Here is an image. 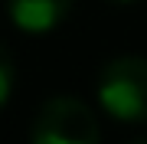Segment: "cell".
<instances>
[{
    "instance_id": "cell-5",
    "label": "cell",
    "mask_w": 147,
    "mask_h": 144,
    "mask_svg": "<svg viewBox=\"0 0 147 144\" xmlns=\"http://www.w3.org/2000/svg\"><path fill=\"white\" fill-rule=\"evenodd\" d=\"M131 144H147V138H134V141H131Z\"/></svg>"
},
{
    "instance_id": "cell-3",
    "label": "cell",
    "mask_w": 147,
    "mask_h": 144,
    "mask_svg": "<svg viewBox=\"0 0 147 144\" xmlns=\"http://www.w3.org/2000/svg\"><path fill=\"white\" fill-rule=\"evenodd\" d=\"M75 0H7V13H10L13 26L30 33V36H42L53 33L69 20Z\"/></svg>"
},
{
    "instance_id": "cell-1",
    "label": "cell",
    "mask_w": 147,
    "mask_h": 144,
    "mask_svg": "<svg viewBox=\"0 0 147 144\" xmlns=\"http://www.w3.org/2000/svg\"><path fill=\"white\" fill-rule=\"evenodd\" d=\"M98 105L118 121H147V56H115L98 72Z\"/></svg>"
},
{
    "instance_id": "cell-6",
    "label": "cell",
    "mask_w": 147,
    "mask_h": 144,
    "mask_svg": "<svg viewBox=\"0 0 147 144\" xmlns=\"http://www.w3.org/2000/svg\"><path fill=\"white\" fill-rule=\"evenodd\" d=\"M111 3H137V0H111Z\"/></svg>"
},
{
    "instance_id": "cell-2",
    "label": "cell",
    "mask_w": 147,
    "mask_h": 144,
    "mask_svg": "<svg viewBox=\"0 0 147 144\" xmlns=\"http://www.w3.org/2000/svg\"><path fill=\"white\" fill-rule=\"evenodd\" d=\"M30 144H101V128L95 112L82 98L56 95L39 105Z\"/></svg>"
},
{
    "instance_id": "cell-4",
    "label": "cell",
    "mask_w": 147,
    "mask_h": 144,
    "mask_svg": "<svg viewBox=\"0 0 147 144\" xmlns=\"http://www.w3.org/2000/svg\"><path fill=\"white\" fill-rule=\"evenodd\" d=\"M13 82H16V66H13V56H10V49L0 43V108L10 101V95H13Z\"/></svg>"
}]
</instances>
